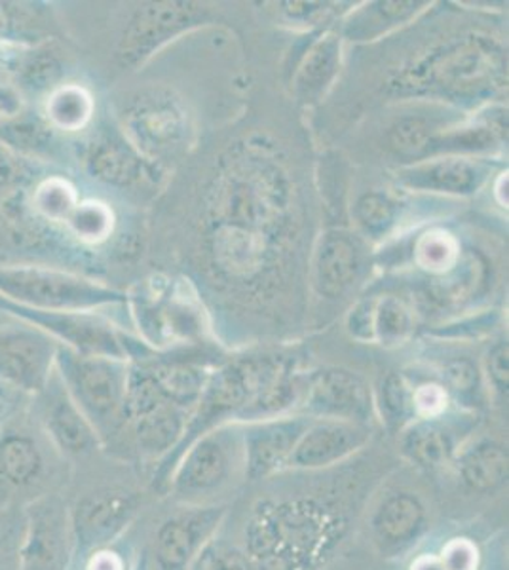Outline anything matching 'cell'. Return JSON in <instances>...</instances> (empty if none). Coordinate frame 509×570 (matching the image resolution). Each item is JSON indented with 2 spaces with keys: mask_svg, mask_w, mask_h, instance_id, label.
I'll return each instance as SVG.
<instances>
[{
  "mask_svg": "<svg viewBox=\"0 0 509 570\" xmlns=\"http://www.w3.org/2000/svg\"><path fill=\"white\" fill-rule=\"evenodd\" d=\"M301 409L303 415L310 419H331L371 426L374 419L373 392L352 371L330 367L309 376Z\"/></svg>",
  "mask_w": 509,
  "mask_h": 570,
  "instance_id": "obj_12",
  "label": "cell"
},
{
  "mask_svg": "<svg viewBox=\"0 0 509 570\" xmlns=\"http://www.w3.org/2000/svg\"><path fill=\"white\" fill-rule=\"evenodd\" d=\"M207 20L206 10L194 2H149L137 10L118 46L123 66H139L169 40Z\"/></svg>",
  "mask_w": 509,
  "mask_h": 570,
  "instance_id": "obj_9",
  "label": "cell"
},
{
  "mask_svg": "<svg viewBox=\"0 0 509 570\" xmlns=\"http://www.w3.org/2000/svg\"><path fill=\"white\" fill-rule=\"evenodd\" d=\"M409 570H446L439 556H420L414 559Z\"/></svg>",
  "mask_w": 509,
  "mask_h": 570,
  "instance_id": "obj_41",
  "label": "cell"
},
{
  "mask_svg": "<svg viewBox=\"0 0 509 570\" xmlns=\"http://www.w3.org/2000/svg\"><path fill=\"white\" fill-rule=\"evenodd\" d=\"M46 424L56 445L72 456L94 453L101 443L96 430L85 413L78 409L77 403L72 402L67 390H58L50 397V403L46 407Z\"/></svg>",
  "mask_w": 509,
  "mask_h": 570,
  "instance_id": "obj_21",
  "label": "cell"
},
{
  "mask_svg": "<svg viewBox=\"0 0 509 570\" xmlns=\"http://www.w3.org/2000/svg\"><path fill=\"white\" fill-rule=\"evenodd\" d=\"M72 402L85 413L99 440H105L123 419L128 370L120 360L77 356L63 367Z\"/></svg>",
  "mask_w": 509,
  "mask_h": 570,
  "instance_id": "obj_6",
  "label": "cell"
},
{
  "mask_svg": "<svg viewBox=\"0 0 509 570\" xmlns=\"http://www.w3.org/2000/svg\"><path fill=\"white\" fill-rule=\"evenodd\" d=\"M126 128L141 155L174 160L193 139V122L183 99L166 88L145 90L126 110Z\"/></svg>",
  "mask_w": 509,
  "mask_h": 570,
  "instance_id": "obj_5",
  "label": "cell"
},
{
  "mask_svg": "<svg viewBox=\"0 0 509 570\" xmlns=\"http://www.w3.org/2000/svg\"><path fill=\"white\" fill-rule=\"evenodd\" d=\"M369 529L382 558H400L428 531V508L419 494L395 491L374 508Z\"/></svg>",
  "mask_w": 509,
  "mask_h": 570,
  "instance_id": "obj_15",
  "label": "cell"
},
{
  "mask_svg": "<svg viewBox=\"0 0 509 570\" xmlns=\"http://www.w3.org/2000/svg\"><path fill=\"white\" fill-rule=\"evenodd\" d=\"M341 37L330 33L310 45L293 77V90L303 104H314L327 94L341 71Z\"/></svg>",
  "mask_w": 509,
  "mask_h": 570,
  "instance_id": "obj_19",
  "label": "cell"
},
{
  "mask_svg": "<svg viewBox=\"0 0 509 570\" xmlns=\"http://www.w3.org/2000/svg\"><path fill=\"white\" fill-rule=\"evenodd\" d=\"M361 271V249L350 234L330 230L317 242L312 261V284L322 297L339 298L349 292Z\"/></svg>",
  "mask_w": 509,
  "mask_h": 570,
  "instance_id": "obj_17",
  "label": "cell"
},
{
  "mask_svg": "<svg viewBox=\"0 0 509 570\" xmlns=\"http://www.w3.org/2000/svg\"><path fill=\"white\" fill-rule=\"evenodd\" d=\"M88 570H124V564L117 558V553L109 550L96 551L91 553L90 564Z\"/></svg>",
  "mask_w": 509,
  "mask_h": 570,
  "instance_id": "obj_40",
  "label": "cell"
},
{
  "mask_svg": "<svg viewBox=\"0 0 509 570\" xmlns=\"http://www.w3.org/2000/svg\"><path fill=\"white\" fill-rule=\"evenodd\" d=\"M280 370L282 363L272 357H239L236 362L226 363L219 370L213 371L200 400L188 416L187 428L177 448L164 461L158 462L155 485H166L172 468L190 443L215 428L238 422L239 413L249 405L258 390L271 383L272 376Z\"/></svg>",
  "mask_w": 509,
  "mask_h": 570,
  "instance_id": "obj_3",
  "label": "cell"
},
{
  "mask_svg": "<svg viewBox=\"0 0 509 570\" xmlns=\"http://www.w3.org/2000/svg\"><path fill=\"white\" fill-rule=\"evenodd\" d=\"M91 98L78 86H67L53 94L48 104V115L63 130H80L91 117Z\"/></svg>",
  "mask_w": 509,
  "mask_h": 570,
  "instance_id": "obj_32",
  "label": "cell"
},
{
  "mask_svg": "<svg viewBox=\"0 0 509 570\" xmlns=\"http://www.w3.org/2000/svg\"><path fill=\"white\" fill-rule=\"evenodd\" d=\"M446 124L435 117L422 115L400 118L388 131V147L407 160H428L433 139Z\"/></svg>",
  "mask_w": 509,
  "mask_h": 570,
  "instance_id": "obj_25",
  "label": "cell"
},
{
  "mask_svg": "<svg viewBox=\"0 0 509 570\" xmlns=\"http://www.w3.org/2000/svg\"><path fill=\"white\" fill-rule=\"evenodd\" d=\"M374 415L381 419L382 424L400 434L417 419L413 405V389L407 383L405 376L400 373H388L382 376L376 394L373 395Z\"/></svg>",
  "mask_w": 509,
  "mask_h": 570,
  "instance_id": "obj_26",
  "label": "cell"
},
{
  "mask_svg": "<svg viewBox=\"0 0 509 570\" xmlns=\"http://www.w3.org/2000/svg\"><path fill=\"white\" fill-rule=\"evenodd\" d=\"M508 82L503 46L490 35L464 33L419 53L393 72L388 94L395 98H430L473 105Z\"/></svg>",
  "mask_w": 509,
  "mask_h": 570,
  "instance_id": "obj_2",
  "label": "cell"
},
{
  "mask_svg": "<svg viewBox=\"0 0 509 570\" xmlns=\"http://www.w3.org/2000/svg\"><path fill=\"white\" fill-rule=\"evenodd\" d=\"M443 416L438 419H414L400 432L401 453L405 459L424 468L439 470L452 464L457 456L458 441L451 426H447Z\"/></svg>",
  "mask_w": 509,
  "mask_h": 570,
  "instance_id": "obj_18",
  "label": "cell"
},
{
  "mask_svg": "<svg viewBox=\"0 0 509 570\" xmlns=\"http://www.w3.org/2000/svg\"><path fill=\"white\" fill-rule=\"evenodd\" d=\"M0 289L29 305L50 308H88L123 298L120 293L91 284L88 279L32 268L0 273Z\"/></svg>",
  "mask_w": 509,
  "mask_h": 570,
  "instance_id": "obj_10",
  "label": "cell"
},
{
  "mask_svg": "<svg viewBox=\"0 0 509 570\" xmlns=\"http://www.w3.org/2000/svg\"><path fill=\"white\" fill-rule=\"evenodd\" d=\"M489 176L487 164L468 156H435L400 169L398 181L414 190L468 196L478 193Z\"/></svg>",
  "mask_w": 509,
  "mask_h": 570,
  "instance_id": "obj_16",
  "label": "cell"
},
{
  "mask_svg": "<svg viewBox=\"0 0 509 570\" xmlns=\"http://www.w3.org/2000/svg\"><path fill=\"white\" fill-rule=\"evenodd\" d=\"M285 18L290 21H309L314 20L322 13L330 12L331 4L327 2H282Z\"/></svg>",
  "mask_w": 509,
  "mask_h": 570,
  "instance_id": "obj_39",
  "label": "cell"
},
{
  "mask_svg": "<svg viewBox=\"0 0 509 570\" xmlns=\"http://www.w3.org/2000/svg\"><path fill=\"white\" fill-rule=\"evenodd\" d=\"M228 515L226 504L183 505L161 521L150 546V570H196Z\"/></svg>",
  "mask_w": 509,
  "mask_h": 570,
  "instance_id": "obj_7",
  "label": "cell"
},
{
  "mask_svg": "<svg viewBox=\"0 0 509 570\" xmlns=\"http://www.w3.org/2000/svg\"><path fill=\"white\" fill-rule=\"evenodd\" d=\"M374 341L393 348L405 344L414 331V316L405 301L393 295L379 298L374 303Z\"/></svg>",
  "mask_w": 509,
  "mask_h": 570,
  "instance_id": "obj_27",
  "label": "cell"
},
{
  "mask_svg": "<svg viewBox=\"0 0 509 570\" xmlns=\"http://www.w3.org/2000/svg\"><path fill=\"white\" fill-rule=\"evenodd\" d=\"M446 570H478V548L466 538H454L439 553Z\"/></svg>",
  "mask_w": 509,
  "mask_h": 570,
  "instance_id": "obj_37",
  "label": "cell"
},
{
  "mask_svg": "<svg viewBox=\"0 0 509 570\" xmlns=\"http://www.w3.org/2000/svg\"><path fill=\"white\" fill-rule=\"evenodd\" d=\"M200 223L202 259L215 282L252 297L284 284L301 238V202L271 142H238L221 158Z\"/></svg>",
  "mask_w": 509,
  "mask_h": 570,
  "instance_id": "obj_1",
  "label": "cell"
},
{
  "mask_svg": "<svg viewBox=\"0 0 509 570\" xmlns=\"http://www.w3.org/2000/svg\"><path fill=\"white\" fill-rule=\"evenodd\" d=\"M509 348L508 343L495 344L492 351L487 356V376H489V384L492 386V392L497 395L500 402L508 400V386H509Z\"/></svg>",
  "mask_w": 509,
  "mask_h": 570,
  "instance_id": "obj_36",
  "label": "cell"
},
{
  "mask_svg": "<svg viewBox=\"0 0 509 570\" xmlns=\"http://www.w3.org/2000/svg\"><path fill=\"white\" fill-rule=\"evenodd\" d=\"M460 261V242L447 230L433 228L414 244V263L433 276L451 273Z\"/></svg>",
  "mask_w": 509,
  "mask_h": 570,
  "instance_id": "obj_29",
  "label": "cell"
},
{
  "mask_svg": "<svg viewBox=\"0 0 509 570\" xmlns=\"http://www.w3.org/2000/svg\"><path fill=\"white\" fill-rule=\"evenodd\" d=\"M91 168L97 177L117 185H131L143 176L141 156L124 142L107 141L91 156Z\"/></svg>",
  "mask_w": 509,
  "mask_h": 570,
  "instance_id": "obj_28",
  "label": "cell"
},
{
  "mask_svg": "<svg viewBox=\"0 0 509 570\" xmlns=\"http://www.w3.org/2000/svg\"><path fill=\"white\" fill-rule=\"evenodd\" d=\"M244 478L242 426L231 422L190 443L164 489L183 505L219 504L217 497Z\"/></svg>",
  "mask_w": 509,
  "mask_h": 570,
  "instance_id": "obj_4",
  "label": "cell"
},
{
  "mask_svg": "<svg viewBox=\"0 0 509 570\" xmlns=\"http://www.w3.org/2000/svg\"><path fill=\"white\" fill-rule=\"evenodd\" d=\"M451 397L439 383H424L413 389L414 415L417 419H438L446 415Z\"/></svg>",
  "mask_w": 509,
  "mask_h": 570,
  "instance_id": "obj_35",
  "label": "cell"
},
{
  "mask_svg": "<svg viewBox=\"0 0 509 570\" xmlns=\"http://www.w3.org/2000/svg\"><path fill=\"white\" fill-rule=\"evenodd\" d=\"M310 416L287 415L242 426L244 480L263 481L287 472L291 454L309 426Z\"/></svg>",
  "mask_w": 509,
  "mask_h": 570,
  "instance_id": "obj_13",
  "label": "cell"
},
{
  "mask_svg": "<svg viewBox=\"0 0 509 570\" xmlns=\"http://www.w3.org/2000/svg\"><path fill=\"white\" fill-rule=\"evenodd\" d=\"M371 441V426L355 422L312 419L297 448L291 454L287 470H325L349 461Z\"/></svg>",
  "mask_w": 509,
  "mask_h": 570,
  "instance_id": "obj_14",
  "label": "cell"
},
{
  "mask_svg": "<svg viewBox=\"0 0 509 570\" xmlns=\"http://www.w3.org/2000/svg\"><path fill=\"white\" fill-rule=\"evenodd\" d=\"M430 2L419 0H395V2H373L368 7L355 10L344 26L342 35L355 42H369L379 39L395 27L405 26L407 21L417 18Z\"/></svg>",
  "mask_w": 509,
  "mask_h": 570,
  "instance_id": "obj_23",
  "label": "cell"
},
{
  "mask_svg": "<svg viewBox=\"0 0 509 570\" xmlns=\"http://www.w3.org/2000/svg\"><path fill=\"white\" fill-rule=\"evenodd\" d=\"M452 464L471 493H495L508 481V449L498 441H478L471 448L458 451Z\"/></svg>",
  "mask_w": 509,
  "mask_h": 570,
  "instance_id": "obj_20",
  "label": "cell"
},
{
  "mask_svg": "<svg viewBox=\"0 0 509 570\" xmlns=\"http://www.w3.org/2000/svg\"><path fill=\"white\" fill-rule=\"evenodd\" d=\"M147 370L166 397L177 407L185 409L187 413H193L202 392L206 389L207 379L212 375L200 365L180 360L155 363Z\"/></svg>",
  "mask_w": 509,
  "mask_h": 570,
  "instance_id": "obj_24",
  "label": "cell"
},
{
  "mask_svg": "<svg viewBox=\"0 0 509 570\" xmlns=\"http://www.w3.org/2000/svg\"><path fill=\"white\" fill-rule=\"evenodd\" d=\"M400 217V204L381 190H371L355 202L354 219L361 233L373 240L390 234Z\"/></svg>",
  "mask_w": 509,
  "mask_h": 570,
  "instance_id": "obj_30",
  "label": "cell"
},
{
  "mask_svg": "<svg viewBox=\"0 0 509 570\" xmlns=\"http://www.w3.org/2000/svg\"><path fill=\"white\" fill-rule=\"evenodd\" d=\"M495 196L502 208H508V174H500L495 183Z\"/></svg>",
  "mask_w": 509,
  "mask_h": 570,
  "instance_id": "obj_42",
  "label": "cell"
},
{
  "mask_svg": "<svg viewBox=\"0 0 509 570\" xmlns=\"http://www.w3.org/2000/svg\"><path fill=\"white\" fill-rule=\"evenodd\" d=\"M18 570H65L71 558V513L58 497H45L27 510Z\"/></svg>",
  "mask_w": 509,
  "mask_h": 570,
  "instance_id": "obj_11",
  "label": "cell"
},
{
  "mask_svg": "<svg viewBox=\"0 0 509 570\" xmlns=\"http://www.w3.org/2000/svg\"><path fill=\"white\" fill-rule=\"evenodd\" d=\"M374 303L373 298L361 301L360 305L352 308L349 316V331L358 341H374Z\"/></svg>",
  "mask_w": 509,
  "mask_h": 570,
  "instance_id": "obj_38",
  "label": "cell"
},
{
  "mask_svg": "<svg viewBox=\"0 0 509 570\" xmlns=\"http://www.w3.org/2000/svg\"><path fill=\"white\" fill-rule=\"evenodd\" d=\"M35 204L40 214L50 219H69L77 208V195L67 183L61 179H52L39 188V193L35 196Z\"/></svg>",
  "mask_w": 509,
  "mask_h": 570,
  "instance_id": "obj_34",
  "label": "cell"
},
{
  "mask_svg": "<svg viewBox=\"0 0 509 570\" xmlns=\"http://www.w3.org/2000/svg\"><path fill=\"white\" fill-rule=\"evenodd\" d=\"M139 493L124 487H107L78 500L71 512L72 542L82 553L107 550L141 510Z\"/></svg>",
  "mask_w": 509,
  "mask_h": 570,
  "instance_id": "obj_8",
  "label": "cell"
},
{
  "mask_svg": "<svg viewBox=\"0 0 509 570\" xmlns=\"http://www.w3.org/2000/svg\"><path fill=\"white\" fill-rule=\"evenodd\" d=\"M441 386L446 389L449 397H457L458 403L466 407L476 409L481 403L483 383L478 365L468 357H457L443 365L441 370Z\"/></svg>",
  "mask_w": 509,
  "mask_h": 570,
  "instance_id": "obj_31",
  "label": "cell"
},
{
  "mask_svg": "<svg viewBox=\"0 0 509 570\" xmlns=\"http://www.w3.org/2000/svg\"><path fill=\"white\" fill-rule=\"evenodd\" d=\"M67 220L82 240L101 242L112 230V212L101 202L80 204Z\"/></svg>",
  "mask_w": 509,
  "mask_h": 570,
  "instance_id": "obj_33",
  "label": "cell"
},
{
  "mask_svg": "<svg viewBox=\"0 0 509 570\" xmlns=\"http://www.w3.org/2000/svg\"><path fill=\"white\" fill-rule=\"evenodd\" d=\"M45 454L31 435H0V493H21L42 480Z\"/></svg>",
  "mask_w": 509,
  "mask_h": 570,
  "instance_id": "obj_22",
  "label": "cell"
}]
</instances>
